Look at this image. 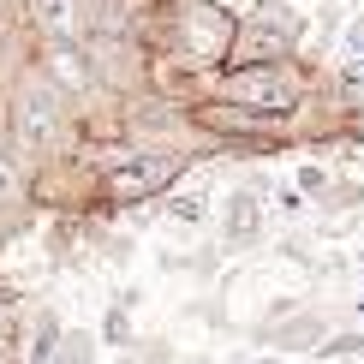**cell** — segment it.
I'll return each mask as SVG.
<instances>
[{
    "instance_id": "5",
    "label": "cell",
    "mask_w": 364,
    "mask_h": 364,
    "mask_svg": "<svg viewBox=\"0 0 364 364\" xmlns=\"http://www.w3.org/2000/svg\"><path fill=\"white\" fill-rule=\"evenodd\" d=\"M30 24L42 42H84L90 0H30Z\"/></svg>"
},
{
    "instance_id": "12",
    "label": "cell",
    "mask_w": 364,
    "mask_h": 364,
    "mask_svg": "<svg viewBox=\"0 0 364 364\" xmlns=\"http://www.w3.org/2000/svg\"><path fill=\"white\" fill-rule=\"evenodd\" d=\"M299 186H305V191H323L328 179H323V168H305V173H299Z\"/></svg>"
},
{
    "instance_id": "8",
    "label": "cell",
    "mask_w": 364,
    "mask_h": 364,
    "mask_svg": "<svg viewBox=\"0 0 364 364\" xmlns=\"http://www.w3.org/2000/svg\"><path fill=\"white\" fill-rule=\"evenodd\" d=\"M203 209H209V197L203 191H186V197H173V203H168V215L173 221H203Z\"/></svg>"
},
{
    "instance_id": "14",
    "label": "cell",
    "mask_w": 364,
    "mask_h": 364,
    "mask_svg": "<svg viewBox=\"0 0 364 364\" xmlns=\"http://www.w3.org/2000/svg\"><path fill=\"white\" fill-rule=\"evenodd\" d=\"M358 257H364V251H358Z\"/></svg>"
},
{
    "instance_id": "7",
    "label": "cell",
    "mask_w": 364,
    "mask_h": 364,
    "mask_svg": "<svg viewBox=\"0 0 364 364\" xmlns=\"http://www.w3.org/2000/svg\"><path fill=\"white\" fill-rule=\"evenodd\" d=\"M257 227H263L257 197H251V191H233V197H227V239H233V245H245V239H257Z\"/></svg>"
},
{
    "instance_id": "13",
    "label": "cell",
    "mask_w": 364,
    "mask_h": 364,
    "mask_svg": "<svg viewBox=\"0 0 364 364\" xmlns=\"http://www.w3.org/2000/svg\"><path fill=\"white\" fill-rule=\"evenodd\" d=\"M0 341H6V311H0Z\"/></svg>"
},
{
    "instance_id": "6",
    "label": "cell",
    "mask_w": 364,
    "mask_h": 364,
    "mask_svg": "<svg viewBox=\"0 0 364 364\" xmlns=\"http://www.w3.org/2000/svg\"><path fill=\"white\" fill-rule=\"evenodd\" d=\"M42 78L54 90H72V96H84L90 84H96V66H90L84 42H48V54H42Z\"/></svg>"
},
{
    "instance_id": "2",
    "label": "cell",
    "mask_w": 364,
    "mask_h": 364,
    "mask_svg": "<svg viewBox=\"0 0 364 364\" xmlns=\"http://www.w3.org/2000/svg\"><path fill=\"white\" fill-rule=\"evenodd\" d=\"M221 96L239 102V108H257V114H293V108H299V84H293V72H281L275 60L227 72Z\"/></svg>"
},
{
    "instance_id": "4",
    "label": "cell",
    "mask_w": 364,
    "mask_h": 364,
    "mask_svg": "<svg viewBox=\"0 0 364 364\" xmlns=\"http://www.w3.org/2000/svg\"><path fill=\"white\" fill-rule=\"evenodd\" d=\"M173 173H179L173 156H138V161H126V168L108 173V197H119V203H138V197H156Z\"/></svg>"
},
{
    "instance_id": "1",
    "label": "cell",
    "mask_w": 364,
    "mask_h": 364,
    "mask_svg": "<svg viewBox=\"0 0 364 364\" xmlns=\"http://www.w3.org/2000/svg\"><path fill=\"white\" fill-rule=\"evenodd\" d=\"M168 30H173V48L186 54V60H197V66H215V60L233 54L239 18H233L227 6H215V0H179L173 18H168Z\"/></svg>"
},
{
    "instance_id": "3",
    "label": "cell",
    "mask_w": 364,
    "mask_h": 364,
    "mask_svg": "<svg viewBox=\"0 0 364 364\" xmlns=\"http://www.w3.org/2000/svg\"><path fill=\"white\" fill-rule=\"evenodd\" d=\"M12 132L30 144V149H54L60 132H66V108H60V90L48 78H30L12 102Z\"/></svg>"
},
{
    "instance_id": "11",
    "label": "cell",
    "mask_w": 364,
    "mask_h": 364,
    "mask_svg": "<svg viewBox=\"0 0 364 364\" xmlns=\"http://www.w3.org/2000/svg\"><path fill=\"white\" fill-rule=\"evenodd\" d=\"M341 78L353 84V90H364V54H358V60H346V72H341Z\"/></svg>"
},
{
    "instance_id": "10",
    "label": "cell",
    "mask_w": 364,
    "mask_h": 364,
    "mask_svg": "<svg viewBox=\"0 0 364 364\" xmlns=\"http://www.w3.org/2000/svg\"><path fill=\"white\" fill-rule=\"evenodd\" d=\"M346 54H353V60L364 54V18H353V24H346Z\"/></svg>"
},
{
    "instance_id": "9",
    "label": "cell",
    "mask_w": 364,
    "mask_h": 364,
    "mask_svg": "<svg viewBox=\"0 0 364 364\" xmlns=\"http://www.w3.org/2000/svg\"><path fill=\"white\" fill-rule=\"evenodd\" d=\"M0 197H18V168L0 156Z\"/></svg>"
}]
</instances>
